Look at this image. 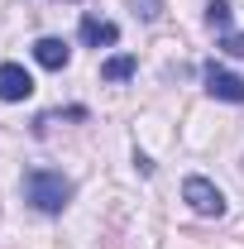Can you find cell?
Listing matches in <instances>:
<instances>
[{
	"instance_id": "8",
	"label": "cell",
	"mask_w": 244,
	"mask_h": 249,
	"mask_svg": "<svg viewBox=\"0 0 244 249\" xmlns=\"http://www.w3.org/2000/svg\"><path fill=\"white\" fill-rule=\"evenodd\" d=\"M206 24H211L215 34H230V29H235V10H230V0H211V5H206Z\"/></svg>"
},
{
	"instance_id": "2",
	"label": "cell",
	"mask_w": 244,
	"mask_h": 249,
	"mask_svg": "<svg viewBox=\"0 0 244 249\" xmlns=\"http://www.w3.org/2000/svg\"><path fill=\"white\" fill-rule=\"evenodd\" d=\"M182 201L196 211V216H225V196H220V187L206 182V178H196V173L182 182Z\"/></svg>"
},
{
	"instance_id": "6",
	"label": "cell",
	"mask_w": 244,
	"mask_h": 249,
	"mask_svg": "<svg viewBox=\"0 0 244 249\" xmlns=\"http://www.w3.org/2000/svg\"><path fill=\"white\" fill-rule=\"evenodd\" d=\"M67 58H72V48H67L62 38H38V43H34V62L48 67V72H62Z\"/></svg>"
},
{
	"instance_id": "1",
	"label": "cell",
	"mask_w": 244,
	"mask_h": 249,
	"mask_svg": "<svg viewBox=\"0 0 244 249\" xmlns=\"http://www.w3.org/2000/svg\"><path fill=\"white\" fill-rule=\"evenodd\" d=\"M24 201L34 211H43V216H58L72 201V178H62L53 168H29L24 173Z\"/></svg>"
},
{
	"instance_id": "10",
	"label": "cell",
	"mask_w": 244,
	"mask_h": 249,
	"mask_svg": "<svg viewBox=\"0 0 244 249\" xmlns=\"http://www.w3.org/2000/svg\"><path fill=\"white\" fill-rule=\"evenodd\" d=\"M134 5H139L144 19H158V15H163V0H134Z\"/></svg>"
},
{
	"instance_id": "4",
	"label": "cell",
	"mask_w": 244,
	"mask_h": 249,
	"mask_svg": "<svg viewBox=\"0 0 244 249\" xmlns=\"http://www.w3.org/2000/svg\"><path fill=\"white\" fill-rule=\"evenodd\" d=\"M34 96V77L19 62H0V101H29Z\"/></svg>"
},
{
	"instance_id": "7",
	"label": "cell",
	"mask_w": 244,
	"mask_h": 249,
	"mask_svg": "<svg viewBox=\"0 0 244 249\" xmlns=\"http://www.w3.org/2000/svg\"><path fill=\"white\" fill-rule=\"evenodd\" d=\"M134 67H139V62L129 58V53H115V58L101 62V77H105V82H129V77H134Z\"/></svg>"
},
{
	"instance_id": "5",
	"label": "cell",
	"mask_w": 244,
	"mask_h": 249,
	"mask_svg": "<svg viewBox=\"0 0 244 249\" xmlns=\"http://www.w3.org/2000/svg\"><path fill=\"white\" fill-rule=\"evenodd\" d=\"M82 43L87 48H110V43H120V24H110V19H96V15H82Z\"/></svg>"
},
{
	"instance_id": "3",
	"label": "cell",
	"mask_w": 244,
	"mask_h": 249,
	"mask_svg": "<svg viewBox=\"0 0 244 249\" xmlns=\"http://www.w3.org/2000/svg\"><path fill=\"white\" fill-rule=\"evenodd\" d=\"M201 82H206V96L230 101V106H244V77H235V72H225V67L206 62V67H201Z\"/></svg>"
},
{
	"instance_id": "9",
	"label": "cell",
	"mask_w": 244,
	"mask_h": 249,
	"mask_svg": "<svg viewBox=\"0 0 244 249\" xmlns=\"http://www.w3.org/2000/svg\"><path fill=\"white\" fill-rule=\"evenodd\" d=\"M220 48H225V53H230V58H244V34H220Z\"/></svg>"
}]
</instances>
